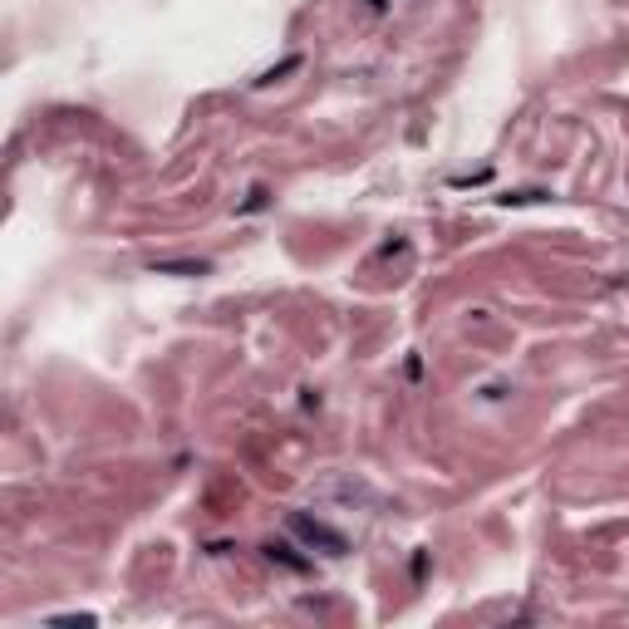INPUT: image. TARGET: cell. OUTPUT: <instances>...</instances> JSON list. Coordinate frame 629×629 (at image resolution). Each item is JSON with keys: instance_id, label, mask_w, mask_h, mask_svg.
Listing matches in <instances>:
<instances>
[{"instance_id": "obj_1", "label": "cell", "mask_w": 629, "mask_h": 629, "mask_svg": "<svg viewBox=\"0 0 629 629\" xmlns=\"http://www.w3.org/2000/svg\"><path fill=\"white\" fill-rule=\"evenodd\" d=\"M290 531L300 536V541H310V546H320L325 556H344L349 551V541H344L335 526H325L320 516H310V512H290Z\"/></svg>"}, {"instance_id": "obj_2", "label": "cell", "mask_w": 629, "mask_h": 629, "mask_svg": "<svg viewBox=\"0 0 629 629\" xmlns=\"http://www.w3.org/2000/svg\"><path fill=\"white\" fill-rule=\"evenodd\" d=\"M153 271H163V276H207L212 266L207 261H153Z\"/></svg>"}, {"instance_id": "obj_3", "label": "cell", "mask_w": 629, "mask_h": 629, "mask_svg": "<svg viewBox=\"0 0 629 629\" xmlns=\"http://www.w3.org/2000/svg\"><path fill=\"white\" fill-rule=\"evenodd\" d=\"M290 551H295V546H286V541H271V546H266L271 561H281V566H290V571H305L310 561H305V556H290Z\"/></svg>"}, {"instance_id": "obj_4", "label": "cell", "mask_w": 629, "mask_h": 629, "mask_svg": "<svg viewBox=\"0 0 629 629\" xmlns=\"http://www.w3.org/2000/svg\"><path fill=\"white\" fill-rule=\"evenodd\" d=\"M502 207H526V202H546V192H507V197H497Z\"/></svg>"}, {"instance_id": "obj_5", "label": "cell", "mask_w": 629, "mask_h": 629, "mask_svg": "<svg viewBox=\"0 0 629 629\" xmlns=\"http://www.w3.org/2000/svg\"><path fill=\"white\" fill-rule=\"evenodd\" d=\"M369 5H374V10H379V5H389V0H369Z\"/></svg>"}]
</instances>
